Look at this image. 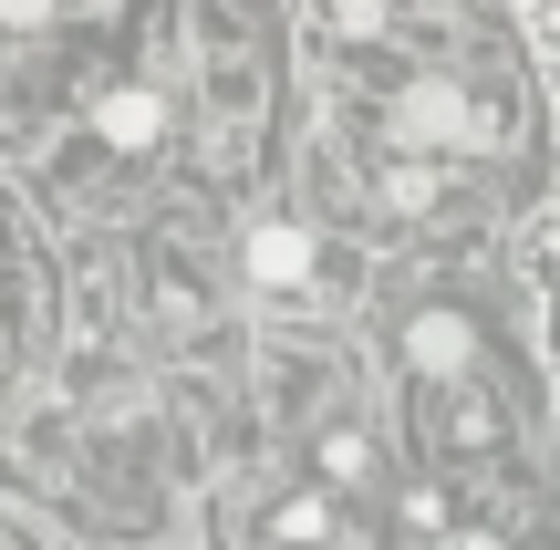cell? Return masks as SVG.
Masks as SVG:
<instances>
[{
	"label": "cell",
	"mask_w": 560,
	"mask_h": 550,
	"mask_svg": "<svg viewBox=\"0 0 560 550\" xmlns=\"http://www.w3.org/2000/svg\"><path fill=\"white\" fill-rule=\"evenodd\" d=\"M240 270H249V291H260V302H312V291H322V229L260 219V229L240 239Z\"/></svg>",
	"instance_id": "6da1fadb"
},
{
	"label": "cell",
	"mask_w": 560,
	"mask_h": 550,
	"mask_svg": "<svg viewBox=\"0 0 560 550\" xmlns=\"http://www.w3.org/2000/svg\"><path fill=\"white\" fill-rule=\"evenodd\" d=\"M301 447H312V478L332 499H363L384 478V447H374V426H363L353 406H332V416H312V436H301Z\"/></svg>",
	"instance_id": "7a4b0ae2"
},
{
	"label": "cell",
	"mask_w": 560,
	"mask_h": 550,
	"mask_svg": "<svg viewBox=\"0 0 560 550\" xmlns=\"http://www.w3.org/2000/svg\"><path fill=\"white\" fill-rule=\"evenodd\" d=\"M166 94L156 83H115V94H94V145L104 156H125V166H156L166 156Z\"/></svg>",
	"instance_id": "3957f363"
},
{
	"label": "cell",
	"mask_w": 560,
	"mask_h": 550,
	"mask_svg": "<svg viewBox=\"0 0 560 550\" xmlns=\"http://www.w3.org/2000/svg\"><path fill=\"white\" fill-rule=\"evenodd\" d=\"M260 550H342V499L322 489V478L280 489L270 510H260Z\"/></svg>",
	"instance_id": "277c9868"
},
{
	"label": "cell",
	"mask_w": 560,
	"mask_h": 550,
	"mask_svg": "<svg viewBox=\"0 0 560 550\" xmlns=\"http://www.w3.org/2000/svg\"><path fill=\"white\" fill-rule=\"evenodd\" d=\"M52 21V0H0V32H42Z\"/></svg>",
	"instance_id": "5b68a950"
}]
</instances>
